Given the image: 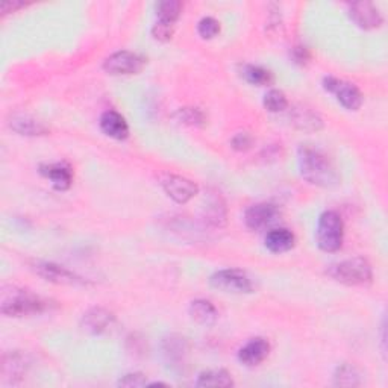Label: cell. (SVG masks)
<instances>
[{"label":"cell","instance_id":"obj_2","mask_svg":"<svg viewBox=\"0 0 388 388\" xmlns=\"http://www.w3.org/2000/svg\"><path fill=\"white\" fill-rule=\"evenodd\" d=\"M50 306V302L43 299L41 296L32 293L29 290H13L4 293L2 305L0 311L8 317H25V316H35Z\"/></svg>","mask_w":388,"mask_h":388},{"label":"cell","instance_id":"obj_23","mask_svg":"<svg viewBox=\"0 0 388 388\" xmlns=\"http://www.w3.org/2000/svg\"><path fill=\"white\" fill-rule=\"evenodd\" d=\"M241 76L245 77V81L257 85V87H264V85H270L273 82V74L267 69L260 67V65H253L248 64L243 67Z\"/></svg>","mask_w":388,"mask_h":388},{"label":"cell","instance_id":"obj_8","mask_svg":"<svg viewBox=\"0 0 388 388\" xmlns=\"http://www.w3.org/2000/svg\"><path fill=\"white\" fill-rule=\"evenodd\" d=\"M323 88L328 93L336 94L337 101L349 111H358L362 105V94L353 84L337 79L334 76H326Z\"/></svg>","mask_w":388,"mask_h":388},{"label":"cell","instance_id":"obj_15","mask_svg":"<svg viewBox=\"0 0 388 388\" xmlns=\"http://www.w3.org/2000/svg\"><path fill=\"white\" fill-rule=\"evenodd\" d=\"M40 173L44 177H48V179L52 182L55 190H58V192L69 190L72 182H73L72 169L69 167L67 164H64V162H55V164L41 165Z\"/></svg>","mask_w":388,"mask_h":388},{"label":"cell","instance_id":"obj_20","mask_svg":"<svg viewBox=\"0 0 388 388\" xmlns=\"http://www.w3.org/2000/svg\"><path fill=\"white\" fill-rule=\"evenodd\" d=\"M292 123L301 131H318L323 126V121L314 113V111L308 108H294L290 113Z\"/></svg>","mask_w":388,"mask_h":388},{"label":"cell","instance_id":"obj_7","mask_svg":"<svg viewBox=\"0 0 388 388\" xmlns=\"http://www.w3.org/2000/svg\"><path fill=\"white\" fill-rule=\"evenodd\" d=\"M160 182L165 194H167L176 204L190 202L199 192L197 185L193 181L187 179V177L179 174L165 173L160 177Z\"/></svg>","mask_w":388,"mask_h":388},{"label":"cell","instance_id":"obj_34","mask_svg":"<svg viewBox=\"0 0 388 388\" xmlns=\"http://www.w3.org/2000/svg\"><path fill=\"white\" fill-rule=\"evenodd\" d=\"M293 58L299 64H305L309 60V53H308V50L305 48H296L293 50Z\"/></svg>","mask_w":388,"mask_h":388},{"label":"cell","instance_id":"obj_14","mask_svg":"<svg viewBox=\"0 0 388 388\" xmlns=\"http://www.w3.org/2000/svg\"><path fill=\"white\" fill-rule=\"evenodd\" d=\"M28 369H29V361L25 353L14 350V352L6 353L4 357L2 375H4V379L8 384H17L26 375Z\"/></svg>","mask_w":388,"mask_h":388},{"label":"cell","instance_id":"obj_29","mask_svg":"<svg viewBox=\"0 0 388 388\" xmlns=\"http://www.w3.org/2000/svg\"><path fill=\"white\" fill-rule=\"evenodd\" d=\"M197 32L204 40H211L218 35L220 23L214 17H204L197 25Z\"/></svg>","mask_w":388,"mask_h":388},{"label":"cell","instance_id":"obj_9","mask_svg":"<svg viewBox=\"0 0 388 388\" xmlns=\"http://www.w3.org/2000/svg\"><path fill=\"white\" fill-rule=\"evenodd\" d=\"M32 270H34L38 276H41L43 279H46L53 284H60V285H84V284H87V281H84L81 276H77L76 273L61 267V265H58V264H53V262L38 261L32 265Z\"/></svg>","mask_w":388,"mask_h":388},{"label":"cell","instance_id":"obj_11","mask_svg":"<svg viewBox=\"0 0 388 388\" xmlns=\"http://www.w3.org/2000/svg\"><path fill=\"white\" fill-rule=\"evenodd\" d=\"M350 18L361 29H376L382 25V16L379 9L372 2H355L349 6Z\"/></svg>","mask_w":388,"mask_h":388},{"label":"cell","instance_id":"obj_13","mask_svg":"<svg viewBox=\"0 0 388 388\" xmlns=\"http://www.w3.org/2000/svg\"><path fill=\"white\" fill-rule=\"evenodd\" d=\"M269 353H270L269 341L258 337V338H252L240 349L238 360L243 365H246V367H255V365H260L265 358H267Z\"/></svg>","mask_w":388,"mask_h":388},{"label":"cell","instance_id":"obj_6","mask_svg":"<svg viewBox=\"0 0 388 388\" xmlns=\"http://www.w3.org/2000/svg\"><path fill=\"white\" fill-rule=\"evenodd\" d=\"M144 65H146V58L141 55L129 50H120L105 60L104 70L113 76H128L140 73Z\"/></svg>","mask_w":388,"mask_h":388},{"label":"cell","instance_id":"obj_10","mask_svg":"<svg viewBox=\"0 0 388 388\" xmlns=\"http://www.w3.org/2000/svg\"><path fill=\"white\" fill-rule=\"evenodd\" d=\"M279 217L278 208L272 204H257L252 205L246 214H245V221L246 226L253 231H261L269 228L273 225L276 220Z\"/></svg>","mask_w":388,"mask_h":388},{"label":"cell","instance_id":"obj_5","mask_svg":"<svg viewBox=\"0 0 388 388\" xmlns=\"http://www.w3.org/2000/svg\"><path fill=\"white\" fill-rule=\"evenodd\" d=\"M209 284L216 290L223 293L248 294L253 292V282L249 278V275L238 269H225L216 272L209 278Z\"/></svg>","mask_w":388,"mask_h":388},{"label":"cell","instance_id":"obj_26","mask_svg":"<svg viewBox=\"0 0 388 388\" xmlns=\"http://www.w3.org/2000/svg\"><path fill=\"white\" fill-rule=\"evenodd\" d=\"M182 11V4L177 0H164L157 5V16L158 21H164V23L174 25L176 20L179 18Z\"/></svg>","mask_w":388,"mask_h":388},{"label":"cell","instance_id":"obj_24","mask_svg":"<svg viewBox=\"0 0 388 388\" xmlns=\"http://www.w3.org/2000/svg\"><path fill=\"white\" fill-rule=\"evenodd\" d=\"M205 218L208 220V223L218 228L226 223V208L225 204L221 202L220 196H214L206 202Z\"/></svg>","mask_w":388,"mask_h":388},{"label":"cell","instance_id":"obj_32","mask_svg":"<svg viewBox=\"0 0 388 388\" xmlns=\"http://www.w3.org/2000/svg\"><path fill=\"white\" fill-rule=\"evenodd\" d=\"M118 385L120 387H144L148 385V381L141 373H129V375H125L123 378L118 381Z\"/></svg>","mask_w":388,"mask_h":388},{"label":"cell","instance_id":"obj_3","mask_svg":"<svg viewBox=\"0 0 388 388\" xmlns=\"http://www.w3.org/2000/svg\"><path fill=\"white\" fill-rule=\"evenodd\" d=\"M332 279L345 285H367L372 282L373 272L367 260L355 257L332 264L326 270Z\"/></svg>","mask_w":388,"mask_h":388},{"label":"cell","instance_id":"obj_12","mask_svg":"<svg viewBox=\"0 0 388 388\" xmlns=\"http://www.w3.org/2000/svg\"><path fill=\"white\" fill-rule=\"evenodd\" d=\"M114 320L116 317L113 313L108 311V309L105 308L96 306V308L88 309V311L82 316L81 326L85 332H88V334L99 336V334H104V332H106L111 326H113Z\"/></svg>","mask_w":388,"mask_h":388},{"label":"cell","instance_id":"obj_16","mask_svg":"<svg viewBox=\"0 0 388 388\" xmlns=\"http://www.w3.org/2000/svg\"><path fill=\"white\" fill-rule=\"evenodd\" d=\"M99 123H101L104 134L114 140H126L129 135V126L126 120L117 111H105Z\"/></svg>","mask_w":388,"mask_h":388},{"label":"cell","instance_id":"obj_31","mask_svg":"<svg viewBox=\"0 0 388 388\" xmlns=\"http://www.w3.org/2000/svg\"><path fill=\"white\" fill-rule=\"evenodd\" d=\"M231 144L235 150L245 152V150H249L252 148L253 138L248 134V132H238V134L234 135V138L231 140Z\"/></svg>","mask_w":388,"mask_h":388},{"label":"cell","instance_id":"obj_28","mask_svg":"<svg viewBox=\"0 0 388 388\" xmlns=\"http://www.w3.org/2000/svg\"><path fill=\"white\" fill-rule=\"evenodd\" d=\"M262 104L269 113H282L288 108L287 96L281 90H270L265 93Z\"/></svg>","mask_w":388,"mask_h":388},{"label":"cell","instance_id":"obj_4","mask_svg":"<svg viewBox=\"0 0 388 388\" xmlns=\"http://www.w3.org/2000/svg\"><path fill=\"white\" fill-rule=\"evenodd\" d=\"M345 237V225L336 211H326L320 216L317 225V245L318 248L332 253L341 249Z\"/></svg>","mask_w":388,"mask_h":388},{"label":"cell","instance_id":"obj_30","mask_svg":"<svg viewBox=\"0 0 388 388\" xmlns=\"http://www.w3.org/2000/svg\"><path fill=\"white\" fill-rule=\"evenodd\" d=\"M173 31H174V25L164 23V21H157L152 28V35L158 41H169L173 37Z\"/></svg>","mask_w":388,"mask_h":388},{"label":"cell","instance_id":"obj_22","mask_svg":"<svg viewBox=\"0 0 388 388\" xmlns=\"http://www.w3.org/2000/svg\"><path fill=\"white\" fill-rule=\"evenodd\" d=\"M162 350H164V357L167 358L169 362H181L184 361L185 355L188 352L187 341L182 337L172 336L164 340Z\"/></svg>","mask_w":388,"mask_h":388},{"label":"cell","instance_id":"obj_33","mask_svg":"<svg viewBox=\"0 0 388 388\" xmlns=\"http://www.w3.org/2000/svg\"><path fill=\"white\" fill-rule=\"evenodd\" d=\"M26 4L23 2H17V0H13V2H4L2 6H0V11H2V14H9V13H16L17 9L23 8Z\"/></svg>","mask_w":388,"mask_h":388},{"label":"cell","instance_id":"obj_27","mask_svg":"<svg viewBox=\"0 0 388 388\" xmlns=\"http://www.w3.org/2000/svg\"><path fill=\"white\" fill-rule=\"evenodd\" d=\"M174 120L187 126H202L205 125L206 117L199 108H181L174 113Z\"/></svg>","mask_w":388,"mask_h":388},{"label":"cell","instance_id":"obj_19","mask_svg":"<svg viewBox=\"0 0 388 388\" xmlns=\"http://www.w3.org/2000/svg\"><path fill=\"white\" fill-rule=\"evenodd\" d=\"M188 311H190V316L196 323L202 326H213L218 318L216 306L209 301H206V299H196V301L192 302Z\"/></svg>","mask_w":388,"mask_h":388},{"label":"cell","instance_id":"obj_1","mask_svg":"<svg viewBox=\"0 0 388 388\" xmlns=\"http://www.w3.org/2000/svg\"><path fill=\"white\" fill-rule=\"evenodd\" d=\"M299 170L305 181L321 188H332L340 182V174L332 161L323 152L306 144L299 148Z\"/></svg>","mask_w":388,"mask_h":388},{"label":"cell","instance_id":"obj_25","mask_svg":"<svg viewBox=\"0 0 388 388\" xmlns=\"http://www.w3.org/2000/svg\"><path fill=\"white\" fill-rule=\"evenodd\" d=\"M334 384L337 387H357L361 384V373L352 364H341L334 373Z\"/></svg>","mask_w":388,"mask_h":388},{"label":"cell","instance_id":"obj_17","mask_svg":"<svg viewBox=\"0 0 388 388\" xmlns=\"http://www.w3.org/2000/svg\"><path fill=\"white\" fill-rule=\"evenodd\" d=\"M9 126L16 131L20 135H28V137H38V135H46L49 132V128L43 123V121L37 120L29 114H14L11 117Z\"/></svg>","mask_w":388,"mask_h":388},{"label":"cell","instance_id":"obj_21","mask_svg":"<svg viewBox=\"0 0 388 388\" xmlns=\"http://www.w3.org/2000/svg\"><path fill=\"white\" fill-rule=\"evenodd\" d=\"M234 385V381H232V376L223 370V369H213V370H206L202 372L197 376L196 387H232Z\"/></svg>","mask_w":388,"mask_h":388},{"label":"cell","instance_id":"obj_18","mask_svg":"<svg viewBox=\"0 0 388 388\" xmlns=\"http://www.w3.org/2000/svg\"><path fill=\"white\" fill-rule=\"evenodd\" d=\"M294 234L285 228L273 229L265 235V248L272 253H284L294 248Z\"/></svg>","mask_w":388,"mask_h":388}]
</instances>
